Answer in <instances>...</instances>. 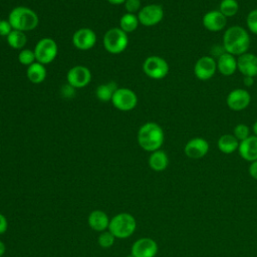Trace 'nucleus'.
I'll return each instance as SVG.
<instances>
[{
  "mask_svg": "<svg viewBox=\"0 0 257 257\" xmlns=\"http://www.w3.org/2000/svg\"><path fill=\"white\" fill-rule=\"evenodd\" d=\"M250 41L247 30L239 25L227 28L223 35V47L225 51L234 56L246 53L250 47Z\"/></svg>",
  "mask_w": 257,
  "mask_h": 257,
  "instance_id": "f257e3e1",
  "label": "nucleus"
},
{
  "mask_svg": "<svg viewBox=\"0 0 257 257\" xmlns=\"http://www.w3.org/2000/svg\"><path fill=\"white\" fill-rule=\"evenodd\" d=\"M139 146L146 152L153 153L161 149L165 141V134L160 124L154 121L144 123L137 136Z\"/></svg>",
  "mask_w": 257,
  "mask_h": 257,
  "instance_id": "f03ea898",
  "label": "nucleus"
},
{
  "mask_svg": "<svg viewBox=\"0 0 257 257\" xmlns=\"http://www.w3.org/2000/svg\"><path fill=\"white\" fill-rule=\"evenodd\" d=\"M8 21L13 29L27 32L34 30L38 26L39 18L37 13L31 8L17 6L10 11Z\"/></svg>",
  "mask_w": 257,
  "mask_h": 257,
  "instance_id": "7ed1b4c3",
  "label": "nucleus"
},
{
  "mask_svg": "<svg viewBox=\"0 0 257 257\" xmlns=\"http://www.w3.org/2000/svg\"><path fill=\"white\" fill-rule=\"evenodd\" d=\"M137 229V221L130 213H118L109 220L108 231L116 239H125L131 237Z\"/></svg>",
  "mask_w": 257,
  "mask_h": 257,
  "instance_id": "20e7f679",
  "label": "nucleus"
},
{
  "mask_svg": "<svg viewBox=\"0 0 257 257\" xmlns=\"http://www.w3.org/2000/svg\"><path fill=\"white\" fill-rule=\"evenodd\" d=\"M104 49L111 54H119L125 50L128 44L127 33L119 27L108 29L102 38Z\"/></svg>",
  "mask_w": 257,
  "mask_h": 257,
  "instance_id": "39448f33",
  "label": "nucleus"
},
{
  "mask_svg": "<svg viewBox=\"0 0 257 257\" xmlns=\"http://www.w3.org/2000/svg\"><path fill=\"white\" fill-rule=\"evenodd\" d=\"M34 53L36 57V61L42 63L43 65L51 63L58 53V46L55 40L49 37H44L40 39L35 47Z\"/></svg>",
  "mask_w": 257,
  "mask_h": 257,
  "instance_id": "423d86ee",
  "label": "nucleus"
},
{
  "mask_svg": "<svg viewBox=\"0 0 257 257\" xmlns=\"http://www.w3.org/2000/svg\"><path fill=\"white\" fill-rule=\"evenodd\" d=\"M143 70L150 78L162 79L169 73V64L163 57L152 55L145 59Z\"/></svg>",
  "mask_w": 257,
  "mask_h": 257,
  "instance_id": "0eeeda50",
  "label": "nucleus"
},
{
  "mask_svg": "<svg viewBox=\"0 0 257 257\" xmlns=\"http://www.w3.org/2000/svg\"><path fill=\"white\" fill-rule=\"evenodd\" d=\"M112 105L120 111L133 110L138 104L136 92L126 87H117L111 98Z\"/></svg>",
  "mask_w": 257,
  "mask_h": 257,
  "instance_id": "6e6552de",
  "label": "nucleus"
},
{
  "mask_svg": "<svg viewBox=\"0 0 257 257\" xmlns=\"http://www.w3.org/2000/svg\"><path fill=\"white\" fill-rule=\"evenodd\" d=\"M137 15L140 24L144 26H154L163 20L164 9L159 4H149L142 7Z\"/></svg>",
  "mask_w": 257,
  "mask_h": 257,
  "instance_id": "1a4fd4ad",
  "label": "nucleus"
},
{
  "mask_svg": "<svg viewBox=\"0 0 257 257\" xmlns=\"http://www.w3.org/2000/svg\"><path fill=\"white\" fill-rule=\"evenodd\" d=\"M66 79L67 83L74 88H82L91 81V72L84 65H75L67 71Z\"/></svg>",
  "mask_w": 257,
  "mask_h": 257,
  "instance_id": "9d476101",
  "label": "nucleus"
},
{
  "mask_svg": "<svg viewBox=\"0 0 257 257\" xmlns=\"http://www.w3.org/2000/svg\"><path fill=\"white\" fill-rule=\"evenodd\" d=\"M159 247L157 242L149 237H143L134 242L131 254L134 257H156Z\"/></svg>",
  "mask_w": 257,
  "mask_h": 257,
  "instance_id": "9b49d317",
  "label": "nucleus"
},
{
  "mask_svg": "<svg viewBox=\"0 0 257 257\" xmlns=\"http://www.w3.org/2000/svg\"><path fill=\"white\" fill-rule=\"evenodd\" d=\"M96 43L95 32L87 27L77 29L72 35V44L79 50L91 49Z\"/></svg>",
  "mask_w": 257,
  "mask_h": 257,
  "instance_id": "f8f14e48",
  "label": "nucleus"
},
{
  "mask_svg": "<svg viewBox=\"0 0 257 257\" xmlns=\"http://www.w3.org/2000/svg\"><path fill=\"white\" fill-rule=\"evenodd\" d=\"M217 70V61L211 56L200 57L194 66V73L200 80H208L214 76Z\"/></svg>",
  "mask_w": 257,
  "mask_h": 257,
  "instance_id": "ddd939ff",
  "label": "nucleus"
},
{
  "mask_svg": "<svg viewBox=\"0 0 257 257\" xmlns=\"http://www.w3.org/2000/svg\"><path fill=\"white\" fill-rule=\"evenodd\" d=\"M251 95L250 93L243 88H236L229 92L227 95V105L231 110L234 111H241L247 108L250 104Z\"/></svg>",
  "mask_w": 257,
  "mask_h": 257,
  "instance_id": "4468645a",
  "label": "nucleus"
},
{
  "mask_svg": "<svg viewBox=\"0 0 257 257\" xmlns=\"http://www.w3.org/2000/svg\"><path fill=\"white\" fill-rule=\"evenodd\" d=\"M209 143L203 138H193L187 142L184 148L185 155L193 160L202 159L209 152Z\"/></svg>",
  "mask_w": 257,
  "mask_h": 257,
  "instance_id": "2eb2a0df",
  "label": "nucleus"
},
{
  "mask_svg": "<svg viewBox=\"0 0 257 257\" xmlns=\"http://www.w3.org/2000/svg\"><path fill=\"white\" fill-rule=\"evenodd\" d=\"M204 27L212 32H218L225 28L227 18L219 10H211L203 16Z\"/></svg>",
  "mask_w": 257,
  "mask_h": 257,
  "instance_id": "dca6fc26",
  "label": "nucleus"
},
{
  "mask_svg": "<svg viewBox=\"0 0 257 257\" xmlns=\"http://www.w3.org/2000/svg\"><path fill=\"white\" fill-rule=\"evenodd\" d=\"M237 69L244 76L257 75V56L253 53L246 52L237 58Z\"/></svg>",
  "mask_w": 257,
  "mask_h": 257,
  "instance_id": "f3484780",
  "label": "nucleus"
},
{
  "mask_svg": "<svg viewBox=\"0 0 257 257\" xmlns=\"http://www.w3.org/2000/svg\"><path fill=\"white\" fill-rule=\"evenodd\" d=\"M238 153L242 159L247 162H254L257 160V137L249 136L247 139L239 143Z\"/></svg>",
  "mask_w": 257,
  "mask_h": 257,
  "instance_id": "a211bd4d",
  "label": "nucleus"
},
{
  "mask_svg": "<svg viewBox=\"0 0 257 257\" xmlns=\"http://www.w3.org/2000/svg\"><path fill=\"white\" fill-rule=\"evenodd\" d=\"M109 220L110 219L105 212L101 210H94L89 213L87 223L92 230L96 232H103L108 229Z\"/></svg>",
  "mask_w": 257,
  "mask_h": 257,
  "instance_id": "6ab92c4d",
  "label": "nucleus"
},
{
  "mask_svg": "<svg viewBox=\"0 0 257 257\" xmlns=\"http://www.w3.org/2000/svg\"><path fill=\"white\" fill-rule=\"evenodd\" d=\"M217 69L221 74L230 76L237 70V59L234 55L225 51L217 59Z\"/></svg>",
  "mask_w": 257,
  "mask_h": 257,
  "instance_id": "aec40b11",
  "label": "nucleus"
},
{
  "mask_svg": "<svg viewBox=\"0 0 257 257\" xmlns=\"http://www.w3.org/2000/svg\"><path fill=\"white\" fill-rule=\"evenodd\" d=\"M149 166L150 168L155 172H163L167 169L169 165V158L168 155L162 151L158 150L153 153H151L149 157Z\"/></svg>",
  "mask_w": 257,
  "mask_h": 257,
  "instance_id": "412c9836",
  "label": "nucleus"
},
{
  "mask_svg": "<svg viewBox=\"0 0 257 257\" xmlns=\"http://www.w3.org/2000/svg\"><path fill=\"white\" fill-rule=\"evenodd\" d=\"M46 73L47 72H46L45 66L40 62L35 61L31 65L27 66L26 76L31 83H34V84L41 83L42 81H44L46 77Z\"/></svg>",
  "mask_w": 257,
  "mask_h": 257,
  "instance_id": "4be33fe9",
  "label": "nucleus"
},
{
  "mask_svg": "<svg viewBox=\"0 0 257 257\" xmlns=\"http://www.w3.org/2000/svg\"><path fill=\"white\" fill-rule=\"evenodd\" d=\"M239 143L240 142L233 135L225 134L219 138L217 142V146L220 152H222L223 154L229 155L234 153L235 151H238Z\"/></svg>",
  "mask_w": 257,
  "mask_h": 257,
  "instance_id": "5701e85b",
  "label": "nucleus"
},
{
  "mask_svg": "<svg viewBox=\"0 0 257 257\" xmlns=\"http://www.w3.org/2000/svg\"><path fill=\"white\" fill-rule=\"evenodd\" d=\"M117 89L116 83L114 81H109L98 85L95 89V95L98 100L102 102L110 101L114 91Z\"/></svg>",
  "mask_w": 257,
  "mask_h": 257,
  "instance_id": "b1692460",
  "label": "nucleus"
},
{
  "mask_svg": "<svg viewBox=\"0 0 257 257\" xmlns=\"http://www.w3.org/2000/svg\"><path fill=\"white\" fill-rule=\"evenodd\" d=\"M6 40L8 45L13 49H23L27 43V36L25 32L13 29L6 37Z\"/></svg>",
  "mask_w": 257,
  "mask_h": 257,
  "instance_id": "393cba45",
  "label": "nucleus"
},
{
  "mask_svg": "<svg viewBox=\"0 0 257 257\" xmlns=\"http://www.w3.org/2000/svg\"><path fill=\"white\" fill-rule=\"evenodd\" d=\"M139 18L138 15L132 13H124L119 19V28L123 30L125 33H130L135 31L139 26Z\"/></svg>",
  "mask_w": 257,
  "mask_h": 257,
  "instance_id": "a878e982",
  "label": "nucleus"
},
{
  "mask_svg": "<svg viewBox=\"0 0 257 257\" xmlns=\"http://www.w3.org/2000/svg\"><path fill=\"white\" fill-rule=\"evenodd\" d=\"M239 10V4L237 0H222L219 5V11L227 18L237 14Z\"/></svg>",
  "mask_w": 257,
  "mask_h": 257,
  "instance_id": "bb28decb",
  "label": "nucleus"
},
{
  "mask_svg": "<svg viewBox=\"0 0 257 257\" xmlns=\"http://www.w3.org/2000/svg\"><path fill=\"white\" fill-rule=\"evenodd\" d=\"M18 61L25 66H29L36 61L34 50L31 49H21L18 54Z\"/></svg>",
  "mask_w": 257,
  "mask_h": 257,
  "instance_id": "cd10ccee",
  "label": "nucleus"
},
{
  "mask_svg": "<svg viewBox=\"0 0 257 257\" xmlns=\"http://www.w3.org/2000/svg\"><path fill=\"white\" fill-rule=\"evenodd\" d=\"M115 239L116 238L108 230H105L103 232H100V234L98 235L97 243L102 248H109L113 245Z\"/></svg>",
  "mask_w": 257,
  "mask_h": 257,
  "instance_id": "c85d7f7f",
  "label": "nucleus"
},
{
  "mask_svg": "<svg viewBox=\"0 0 257 257\" xmlns=\"http://www.w3.org/2000/svg\"><path fill=\"white\" fill-rule=\"evenodd\" d=\"M233 136L241 142L250 136V128L245 123H238L233 130Z\"/></svg>",
  "mask_w": 257,
  "mask_h": 257,
  "instance_id": "c756f323",
  "label": "nucleus"
},
{
  "mask_svg": "<svg viewBox=\"0 0 257 257\" xmlns=\"http://www.w3.org/2000/svg\"><path fill=\"white\" fill-rule=\"evenodd\" d=\"M246 24L248 29L254 33L257 34V9L251 10L246 18Z\"/></svg>",
  "mask_w": 257,
  "mask_h": 257,
  "instance_id": "7c9ffc66",
  "label": "nucleus"
},
{
  "mask_svg": "<svg viewBox=\"0 0 257 257\" xmlns=\"http://www.w3.org/2000/svg\"><path fill=\"white\" fill-rule=\"evenodd\" d=\"M124 8L126 10V13H132V14L139 13V11L142 8L141 0H125Z\"/></svg>",
  "mask_w": 257,
  "mask_h": 257,
  "instance_id": "2f4dec72",
  "label": "nucleus"
},
{
  "mask_svg": "<svg viewBox=\"0 0 257 257\" xmlns=\"http://www.w3.org/2000/svg\"><path fill=\"white\" fill-rule=\"evenodd\" d=\"M13 30L10 22L7 20H4V19H1L0 20V36L2 37H7L10 32Z\"/></svg>",
  "mask_w": 257,
  "mask_h": 257,
  "instance_id": "473e14b6",
  "label": "nucleus"
},
{
  "mask_svg": "<svg viewBox=\"0 0 257 257\" xmlns=\"http://www.w3.org/2000/svg\"><path fill=\"white\" fill-rule=\"evenodd\" d=\"M74 90L75 88L73 86H71L69 83H66L61 87V94L65 98H70L74 95Z\"/></svg>",
  "mask_w": 257,
  "mask_h": 257,
  "instance_id": "72a5a7b5",
  "label": "nucleus"
},
{
  "mask_svg": "<svg viewBox=\"0 0 257 257\" xmlns=\"http://www.w3.org/2000/svg\"><path fill=\"white\" fill-rule=\"evenodd\" d=\"M8 229V221L7 218L0 213V235L6 233Z\"/></svg>",
  "mask_w": 257,
  "mask_h": 257,
  "instance_id": "f704fd0d",
  "label": "nucleus"
},
{
  "mask_svg": "<svg viewBox=\"0 0 257 257\" xmlns=\"http://www.w3.org/2000/svg\"><path fill=\"white\" fill-rule=\"evenodd\" d=\"M248 171H249L250 176H251L254 180H257V160L254 161V162H251Z\"/></svg>",
  "mask_w": 257,
  "mask_h": 257,
  "instance_id": "c9c22d12",
  "label": "nucleus"
},
{
  "mask_svg": "<svg viewBox=\"0 0 257 257\" xmlns=\"http://www.w3.org/2000/svg\"><path fill=\"white\" fill-rule=\"evenodd\" d=\"M243 83L245 86H252L254 84V77L252 76H244L243 78Z\"/></svg>",
  "mask_w": 257,
  "mask_h": 257,
  "instance_id": "e433bc0d",
  "label": "nucleus"
},
{
  "mask_svg": "<svg viewBox=\"0 0 257 257\" xmlns=\"http://www.w3.org/2000/svg\"><path fill=\"white\" fill-rule=\"evenodd\" d=\"M5 251H6V246H5V244L0 240V257H2V256L5 254Z\"/></svg>",
  "mask_w": 257,
  "mask_h": 257,
  "instance_id": "4c0bfd02",
  "label": "nucleus"
},
{
  "mask_svg": "<svg viewBox=\"0 0 257 257\" xmlns=\"http://www.w3.org/2000/svg\"><path fill=\"white\" fill-rule=\"evenodd\" d=\"M107 1L112 5H120V4H124L125 2V0H107Z\"/></svg>",
  "mask_w": 257,
  "mask_h": 257,
  "instance_id": "58836bf2",
  "label": "nucleus"
},
{
  "mask_svg": "<svg viewBox=\"0 0 257 257\" xmlns=\"http://www.w3.org/2000/svg\"><path fill=\"white\" fill-rule=\"evenodd\" d=\"M252 130H253L254 136H256V137H257V120L253 123V127H252Z\"/></svg>",
  "mask_w": 257,
  "mask_h": 257,
  "instance_id": "ea45409f",
  "label": "nucleus"
},
{
  "mask_svg": "<svg viewBox=\"0 0 257 257\" xmlns=\"http://www.w3.org/2000/svg\"><path fill=\"white\" fill-rule=\"evenodd\" d=\"M126 257H134V256H133V255H132V254H131V255H128V256H126Z\"/></svg>",
  "mask_w": 257,
  "mask_h": 257,
  "instance_id": "a19ab883",
  "label": "nucleus"
}]
</instances>
